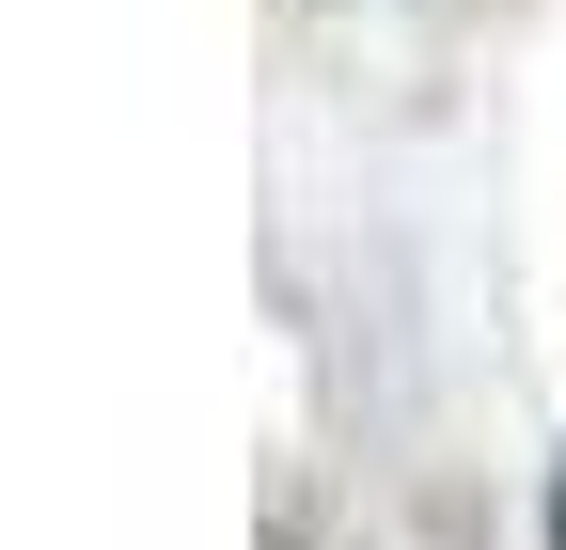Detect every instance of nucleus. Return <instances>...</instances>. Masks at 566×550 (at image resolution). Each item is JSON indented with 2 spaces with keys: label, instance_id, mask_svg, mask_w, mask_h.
Masks as SVG:
<instances>
[{
  "label": "nucleus",
  "instance_id": "obj_1",
  "mask_svg": "<svg viewBox=\"0 0 566 550\" xmlns=\"http://www.w3.org/2000/svg\"><path fill=\"white\" fill-rule=\"evenodd\" d=\"M551 535H566V472H551Z\"/></svg>",
  "mask_w": 566,
  "mask_h": 550
}]
</instances>
